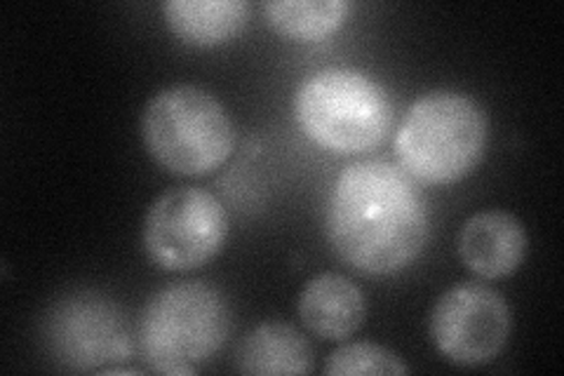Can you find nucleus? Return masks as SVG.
<instances>
[{
	"label": "nucleus",
	"instance_id": "f257e3e1",
	"mask_svg": "<svg viewBox=\"0 0 564 376\" xmlns=\"http://www.w3.org/2000/svg\"><path fill=\"white\" fill-rule=\"evenodd\" d=\"M327 238L362 276H393L414 264L429 240V210L414 179L388 160L348 165L327 201Z\"/></svg>",
	"mask_w": 564,
	"mask_h": 376
},
{
	"label": "nucleus",
	"instance_id": "9d476101",
	"mask_svg": "<svg viewBox=\"0 0 564 376\" xmlns=\"http://www.w3.org/2000/svg\"><path fill=\"white\" fill-rule=\"evenodd\" d=\"M367 315V301L356 282L339 273H321L299 294V318L304 327L325 339L341 342L356 334Z\"/></svg>",
	"mask_w": 564,
	"mask_h": 376
},
{
	"label": "nucleus",
	"instance_id": "f8f14e48",
	"mask_svg": "<svg viewBox=\"0 0 564 376\" xmlns=\"http://www.w3.org/2000/svg\"><path fill=\"white\" fill-rule=\"evenodd\" d=\"M245 0H167L165 22L172 33L193 47H215L234 41L250 20Z\"/></svg>",
	"mask_w": 564,
	"mask_h": 376
},
{
	"label": "nucleus",
	"instance_id": "20e7f679",
	"mask_svg": "<svg viewBox=\"0 0 564 376\" xmlns=\"http://www.w3.org/2000/svg\"><path fill=\"white\" fill-rule=\"evenodd\" d=\"M294 118L302 132L332 153H367L391 132L386 89L362 71L329 66L296 87Z\"/></svg>",
	"mask_w": 564,
	"mask_h": 376
},
{
	"label": "nucleus",
	"instance_id": "423d86ee",
	"mask_svg": "<svg viewBox=\"0 0 564 376\" xmlns=\"http://www.w3.org/2000/svg\"><path fill=\"white\" fill-rule=\"evenodd\" d=\"M228 236L224 205L205 189L180 186L158 195L144 219V249L163 271H193L215 259Z\"/></svg>",
	"mask_w": 564,
	"mask_h": 376
},
{
	"label": "nucleus",
	"instance_id": "7ed1b4c3",
	"mask_svg": "<svg viewBox=\"0 0 564 376\" xmlns=\"http://www.w3.org/2000/svg\"><path fill=\"white\" fill-rule=\"evenodd\" d=\"M231 334L226 297L205 282H176L155 292L139 315L137 342L158 374H196Z\"/></svg>",
	"mask_w": 564,
	"mask_h": 376
},
{
	"label": "nucleus",
	"instance_id": "1a4fd4ad",
	"mask_svg": "<svg viewBox=\"0 0 564 376\" xmlns=\"http://www.w3.org/2000/svg\"><path fill=\"white\" fill-rule=\"evenodd\" d=\"M527 230L522 222L506 210H485L473 214L458 233V255L468 271L485 280L516 273L527 255Z\"/></svg>",
	"mask_w": 564,
	"mask_h": 376
},
{
	"label": "nucleus",
	"instance_id": "39448f33",
	"mask_svg": "<svg viewBox=\"0 0 564 376\" xmlns=\"http://www.w3.org/2000/svg\"><path fill=\"white\" fill-rule=\"evenodd\" d=\"M141 139L158 165L182 176H203L231 158L236 128L226 106L207 89L172 85L144 106Z\"/></svg>",
	"mask_w": 564,
	"mask_h": 376
},
{
	"label": "nucleus",
	"instance_id": "4468645a",
	"mask_svg": "<svg viewBox=\"0 0 564 376\" xmlns=\"http://www.w3.org/2000/svg\"><path fill=\"white\" fill-rule=\"evenodd\" d=\"M325 374L339 376H358V374H410L408 363L393 351L379 344L358 342L339 346L327 357Z\"/></svg>",
	"mask_w": 564,
	"mask_h": 376
},
{
	"label": "nucleus",
	"instance_id": "9b49d317",
	"mask_svg": "<svg viewBox=\"0 0 564 376\" xmlns=\"http://www.w3.org/2000/svg\"><path fill=\"white\" fill-rule=\"evenodd\" d=\"M242 374H311L315 367L308 339L288 322H263L236 348Z\"/></svg>",
	"mask_w": 564,
	"mask_h": 376
},
{
	"label": "nucleus",
	"instance_id": "ddd939ff",
	"mask_svg": "<svg viewBox=\"0 0 564 376\" xmlns=\"http://www.w3.org/2000/svg\"><path fill=\"white\" fill-rule=\"evenodd\" d=\"M346 0H271L263 3L269 24L292 41H323L348 14Z\"/></svg>",
	"mask_w": 564,
	"mask_h": 376
},
{
	"label": "nucleus",
	"instance_id": "6e6552de",
	"mask_svg": "<svg viewBox=\"0 0 564 376\" xmlns=\"http://www.w3.org/2000/svg\"><path fill=\"white\" fill-rule=\"evenodd\" d=\"M508 301L482 282L456 284L435 301L431 339L447 361L462 367L491 363L510 336Z\"/></svg>",
	"mask_w": 564,
	"mask_h": 376
},
{
	"label": "nucleus",
	"instance_id": "f03ea898",
	"mask_svg": "<svg viewBox=\"0 0 564 376\" xmlns=\"http://www.w3.org/2000/svg\"><path fill=\"white\" fill-rule=\"evenodd\" d=\"M487 135V116L478 101L452 89H435L416 99L400 120L398 165L419 184H456L478 168Z\"/></svg>",
	"mask_w": 564,
	"mask_h": 376
},
{
	"label": "nucleus",
	"instance_id": "0eeeda50",
	"mask_svg": "<svg viewBox=\"0 0 564 376\" xmlns=\"http://www.w3.org/2000/svg\"><path fill=\"white\" fill-rule=\"evenodd\" d=\"M126 315L111 299L74 292L52 303L43 322V342L52 361L66 369L99 372L132 353Z\"/></svg>",
	"mask_w": 564,
	"mask_h": 376
}]
</instances>
